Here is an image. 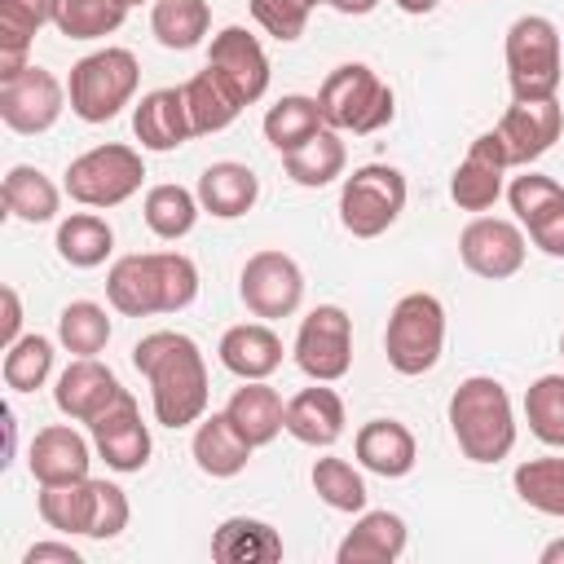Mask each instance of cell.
Here are the masks:
<instances>
[{
    "label": "cell",
    "instance_id": "obj_17",
    "mask_svg": "<svg viewBox=\"0 0 564 564\" xmlns=\"http://www.w3.org/2000/svg\"><path fill=\"white\" fill-rule=\"evenodd\" d=\"M507 150H502V141H498V132L489 128V132H480L471 145H467V154H463V163L454 167V176H449V198L463 207V212H489L494 203H498V194H502V176H507Z\"/></svg>",
    "mask_w": 564,
    "mask_h": 564
},
{
    "label": "cell",
    "instance_id": "obj_14",
    "mask_svg": "<svg viewBox=\"0 0 564 564\" xmlns=\"http://www.w3.org/2000/svg\"><path fill=\"white\" fill-rule=\"evenodd\" d=\"M88 432H93V445H97V454L106 458L110 471H141L154 454L150 427L141 423V405L128 388L88 423Z\"/></svg>",
    "mask_w": 564,
    "mask_h": 564
},
{
    "label": "cell",
    "instance_id": "obj_28",
    "mask_svg": "<svg viewBox=\"0 0 564 564\" xmlns=\"http://www.w3.org/2000/svg\"><path fill=\"white\" fill-rule=\"evenodd\" d=\"M57 22V0H0V79L18 75L40 26Z\"/></svg>",
    "mask_w": 564,
    "mask_h": 564
},
{
    "label": "cell",
    "instance_id": "obj_48",
    "mask_svg": "<svg viewBox=\"0 0 564 564\" xmlns=\"http://www.w3.org/2000/svg\"><path fill=\"white\" fill-rule=\"evenodd\" d=\"M44 560H57V564H79V551H75L70 542H35V546L22 555V564H44Z\"/></svg>",
    "mask_w": 564,
    "mask_h": 564
},
{
    "label": "cell",
    "instance_id": "obj_55",
    "mask_svg": "<svg viewBox=\"0 0 564 564\" xmlns=\"http://www.w3.org/2000/svg\"><path fill=\"white\" fill-rule=\"evenodd\" d=\"M128 4H141V0H128Z\"/></svg>",
    "mask_w": 564,
    "mask_h": 564
},
{
    "label": "cell",
    "instance_id": "obj_42",
    "mask_svg": "<svg viewBox=\"0 0 564 564\" xmlns=\"http://www.w3.org/2000/svg\"><path fill=\"white\" fill-rule=\"evenodd\" d=\"M308 480H313V494L330 511H366V480L348 458H335V454L317 458Z\"/></svg>",
    "mask_w": 564,
    "mask_h": 564
},
{
    "label": "cell",
    "instance_id": "obj_11",
    "mask_svg": "<svg viewBox=\"0 0 564 564\" xmlns=\"http://www.w3.org/2000/svg\"><path fill=\"white\" fill-rule=\"evenodd\" d=\"M238 295L264 322L291 317L300 308V300H304V273L286 251L264 247V251L247 256V264L238 273Z\"/></svg>",
    "mask_w": 564,
    "mask_h": 564
},
{
    "label": "cell",
    "instance_id": "obj_45",
    "mask_svg": "<svg viewBox=\"0 0 564 564\" xmlns=\"http://www.w3.org/2000/svg\"><path fill=\"white\" fill-rule=\"evenodd\" d=\"M317 9V0H251V18L282 44L300 40L308 26V13Z\"/></svg>",
    "mask_w": 564,
    "mask_h": 564
},
{
    "label": "cell",
    "instance_id": "obj_1",
    "mask_svg": "<svg viewBox=\"0 0 564 564\" xmlns=\"http://www.w3.org/2000/svg\"><path fill=\"white\" fill-rule=\"evenodd\" d=\"M132 366L150 383V405L163 427H189L207 414V361L185 330H150L132 344Z\"/></svg>",
    "mask_w": 564,
    "mask_h": 564
},
{
    "label": "cell",
    "instance_id": "obj_9",
    "mask_svg": "<svg viewBox=\"0 0 564 564\" xmlns=\"http://www.w3.org/2000/svg\"><path fill=\"white\" fill-rule=\"evenodd\" d=\"M405 176L392 163L357 167L339 189V220L352 238H379L405 212Z\"/></svg>",
    "mask_w": 564,
    "mask_h": 564
},
{
    "label": "cell",
    "instance_id": "obj_19",
    "mask_svg": "<svg viewBox=\"0 0 564 564\" xmlns=\"http://www.w3.org/2000/svg\"><path fill=\"white\" fill-rule=\"evenodd\" d=\"M123 392V383L115 379L110 366H101L97 357H75L62 375H57V388H53V401L66 419L75 423H93L115 397Z\"/></svg>",
    "mask_w": 564,
    "mask_h": 564
},
{
    "label": "cell",
    "instance_id": "obj_12",
    "mask_svg": "<svg viewBox=\"0 0 564 564\" xmlns=\"http://www.w3.org/2000/svg\"><path fill=\"white\" fill-rule=\"evenodd\" d=\"M66 101H70V97H66L62 79H57L53 70L35 66V62L22 66L18 75L0 79V119H4V128L22 132V137L48 132V128L62 119Z\"/></svg>",
    "mask_w": 564,
    "mask_h": 564
},
{
    "label": "cell",
    "instance_id": "obj_8",
    "mask_svg": "<svg viewBox=\"0 0 564 564\" xmlns=\"http://www.w3.org/2000/svg\"><path fill=\"white\" fill-rule=\"evenodd\" d=\"M141 181H145L141 150L106 141V145H93L79 159H70L62 189L84 207H119L141 189Z\"/></svg>",
    "mask_w": 564,
    "mask_h": 564
},
{
    "label": "cell",
    "instance_id": "obj_31",
    "mask_svg": "<svg viewBox=\"0 0 564 564\" xmlns=\"http://www.w3.org/2000/svg\"><path fill=\"white\" fill-rule=\"evenodd\" d=\"M212 555L220 564H278L282 560V538L264 520L229 516L212 538Z\"/></svg>",
    "mask_w": 564,
    "mask_h": 564
},
{
    "label": "cell",
    "instance_id": "obj_7",
    "mask_svg": "<svg viewBox=\"0 0 564 564\" xmlns=\"http://www.w3.org/2000/svg\"><path fill=\"white\" fill-rule=\"evenodd\" d=\"M507 79L520 101L533 97H555L560 75H564V53H560V31L546 13H524L507 26Z\"/></svg>",
    "mask_w": 564,
    "mask_h": 564
},
{
    "label": "cell",
    "instance_id": "obj_47",
    "mask_svg": "<svg viewBox=\"0 0 564 564\" xmlns=\"http://www.w3.org/2000/svg\"><path fill=\"white\" fill-rule=\"evenodd\" d=\"M524 229H529V238H533L538 251L564 260V203H555L551 212H542V216H538L533 225H524Z\"/></svg>",
    "mask_w": 564,
    "mask_h": 564
},
{
    "label": "cell",
    "instance_id": "obj_49",
    "mask_svg": "<svg viewBox=\"0 0 564 564\" xmlns=\"http://www.w3.org/2000/svg\"><path fill=\"white\" fill-rule=\"evenodd\" d=\"M18 326H22V304H18V291L4 286V348H9L13 339H22Z\"/></svg>",
    "mask_w": 564,
    "mask_h": 564
},
{
    "label": "cell",
    "instance_id": "obj_53",
    "mask_svg": "<svg viewBox=\"0 0 564 564\" xmlns=\"http://www.w3.org/2000/svg\"><path fill=\"white\" fill-rule=\"evenodd\" d=\"M560 357H564V335H560Z\"/></svg>",
    "mask_w": 564,
    "mask_h": 564
},
{
    "label": "cell",
    "instance_id": "obj_25",
    "mask_svg": "<svg viewBox=\"0 0 564 564\" xmlns=\"http://www.w3.org/2000/svg\"><path fill=\"white\" fill-rule=\"evenodd\" d=\"M405 520L397 511H357V524L344 533L339 564H392L405 551Z\"/></svg>",
    "mask_w": 564,
    "mask_h": 564
},
{
    "label": "cell",
    "instance_id": "obj_23",
    "mask_svg": "<svg viewBox=\"0 0 564 564\" xmlns=\"http://www.w3.org/2000/svg\"><path fill=\"white\" fill-rule=\"evenodd\" d=\"M251 449H256V445L242 436V427H238L225 410H220V414H203L198 427H194V441H189V454H194L198 471L212 476V480L238 476V471L247 467Z\"/></svg>",
    "mask_w": 564,
    "mask_h": 564
},
{
    "label": "cell",
    "instance_id": "obj_46",
    "mask_svg": "<svg viewBox=\"0 0 564 564\" xmlns=\"http://www.w3.org/2000/svg\"><path fill=\"white\" fill-rule=\"evenodd\" d=\"M159 264H163V295H167V313H181L194 304L198 295V264L181 251H159Z\"/></svg>",
    "mask_w": 564,
    "mask_h": 564
},
{
    "label": "cell",
    "instance_id": "obj_39",
    "mask_svg": "<svg viewBox=\"0 0 564 564\" xmlns=\"http://www.w3.org/2000/svg\"><path fill=\"white\" fill-rule=\"evenodd\" d=\"M128 0H57V31L66 40H101L115 35L128 18Z\"/></svg>",
    "mask_w": 564,
    "mask_h": 564
},
{
    "label": "cell",
    "instance_id": "obj_24",
    "mask_svg": "<svg viewBox=\"0 0 564 564\" xmlns=\"http://www.w3.org/2000/svg\"><path fill=\"white\" fill-rule=\"evenodd\" d=\"M344 401L335 388L326 383H313L304 392H295L286 401V432L300 441V445H313V449H330L339 436H344Z\"/></svg>",
    "mask_w": 564,
    "mask_h": 564
},
{
    "label": "cell",
    "instance_id": "obj_32",
    "mask_svg": "<svg viewBox=\"0 0 564 564\" xmlns=\"http://www.w3.org/2000/svg\"><path fill=\"white\" fill-rule=\"evenodd\" d=\"M0 198H4V212L18 216V220H26V225H44L62 207V189L40 167H31V163L9 167V176L0 185Z\"/></svg>",
    "mask_w": 564,
    "mask_h": 564
},
{
    "label": "cell",
    "instance_id": "obj_51",
    "mask_svg": "<svg viewBox=\"0 0 564 564\" xmlns=\"http://www.w3.org/2000/svg\"><path fill=\"white\" fill-rule=\"evenodd\" d=\"M401 13H410V18H423V13H432L441 0H392Z\"/></svg>",
    "mask_w": 564,
    "mask_h": 564
},
{
    "label": "cell",
    "instance_id": "obj_34",
    "mask_svg": "<svg viewBox=\"0 0 564 564\" xmlns=\"http://www.w3.org/2000/svg\"><path fill=\"white\" fill-rule=\"evenodd\" d=\"M115 251V229L97 212H70L57 225V256L75 269H97Z\"/></svg>",
    "mask_w": 564,
    "mask_h": 564
},
{
    "label": "cell",
    "instance_id": "obj_44",
    "mask_svg": "<svg viewBox=\"0 0 564 564\" xmlns=\"http://www.w3.org/2000/svg\"><path fill=\"white\" fill-rule=\"evenodd\" d=\"M507 203H511V212H516V220H520V225H533L542 212H551L555 203H564V185H560L555 176L524 172V176H516V181H511Z\"/></svg>",
    "mask_w": 564,
    "mask_h": 564
},
{
    "label": "cell",
    "instance_id": "obj_50",
    "mask_svg": "<svg viewBox=\"0 0 564 564\" xmlns=\"http://www.w3.org/2000/svg\"><path fill=\"white\" fill-rule=\"evenodd\" d=\"M379 0H330V9L335 13H344V18H361V13H370Z\"/></svg>",
    "mask_w": 564,
    "mask_h": 564
},
{
    "label": "cell",
    "instance_id": "obj_15",
    "mask_svg": "<svg viewBox=\"0 0 564 564\" xmlns=\"http://www.w3.org/2000/svg\"><path fill=\"white\" fill-rule=\"evenodd\" d=\"M524 251H529L524 229H520L516 220H502V216H476V220L458 234V256H463V264H467L476 278H489V282H502V278L520 273Z\"/></svg>",
    "mask_w": 564,
    "mask_h": 564
},
{
    "label": "cell",
    "instance_id": "obj_6",
    "mask_svg": "<svg viewBox=\"0 0 564 564\" xmlns=\"http://www.w3.org/2000/svg\"><path fill=\"white\" fill-rule=\"evenodd\" d=\"M141 84V66L128 48H97L88 57H79L70 66V79H66V97H70V110L84 119V123H106L115 119L132 93Z\"/></svg>",
    "mask_w": 564,
    "mask_h": 564
},
{
    "label": "cell",
    "instance_id": "obj_40",
    "mask_svg": "<svg viewBox=\"0 0 564 564\" xmlns=\"http://www.w3.org/2000/svg\"><path fill=\"white\" fill-rule=\"evenodd\" d=\"M110 317H106V308L101 304H93V300H70L62 313H57V339H62V348L66 352H75V357H97L106 344H110Z\"/></svg>",
    "mask_w": 564,
    "mask_h": 564
},
{
    "label": "cell",
    "instance_id": "obj_16",
    "mask_svg": "<svg viewBox=\"0 0 564 564\" xmlns=\"http://www.w3.org/2000/svg\"><path fill=\"white\" fill-rule=\"evenodd\" d=\"M207 66L242 97V106H251V101H260L269 93V75H273L269 70V53L247 26H225L220 35H212Z\"/></svg>",
    "mask_w": 564,
    "mask_h": 564
},
{
    "label": "cell",
    "instance_id": "obj_13",
    "mask_svg": "<svg viewBox=\"0 0 564 564\" xmlns=\"http://www.w3.org/2000/svg\"><path fill=\"white\" fill-rule=\"evenodd\" d=\"M502 150H507V163L511 167H529L533 159H542L560 132H564V106L555 97H533V101H511L502 110V119L494 123Z\"/></svg>",
    "mask_w": 564,
    "mask_h": 564
},
{
    "label": "cell",
    "instance_id": "obj_36",
    "mask_svg": "<svg viewBox=\"0 0 564 564\" xmlns=\"http://www.w3.org/2000/svg\"><path fill=\"white\" fill-rule=\"evenodd\" d=\"M198 212H203L198 194H189L185 185H172V181L150 185V189H145V203H141V216H145L150 234H154V238H163V242L185 238V234L194 229Z\"/></svg>",
    "mask_w": 564,
    "mask_h": 564
},
{
    "label": "cell",
    "instance_id": "obj_21",
    "mask_svg": "<svg viewBox=\"0 0 564 564\" xmlns=\"http://www.w3.org/2000/svg\"><path fill=\"white\" fill-rule=\"evenodd\" d=\"M88 463H93L88 441L75 427H66V423L40 427L31 436L26 467H31L35 485H70V480H84L88 476Z\"/></svg>",
    "mask_w": 564,
    "mask_h": 564
},
{
    "label": "cell",
    "instance_id": "obj_18",
    "mask_svg": "<svg viewBox=\"0 0 564 564\" xmlns=\"http://www.w3.org/2000/svg\"><path fill=\"white\" fill-rule=\"evenodd\" d=\"M106 300L123 313V317H150V313H167V295H163V264L159 251H137V256H119L106 273Z\"/></svg>",
    "mask_w": 564,
    "mask_h": 564
},
{
    "label": "cell",
    "instance_id": "obj_33",
    "mask_svg": "<svg viewBox=\"0 0 564 564\" xmlns=\"http://www.w3.org/2000/svg\"><path fill=\"white\" fill-rule=\"evenodd\" d=\"M322 110H317V97H304V93H286L269 106L264 115V141L278 150V154H291L300 150L304 141H313L322 132Z\"/></svg>",
    "mask_w": 564,
    "mask_h": 564
},
{
    "label": "cell",
    "instance_id": "obj_27",
    "mask_svg": "<svg viewBox=\"0 0 564 564\" xmlns=\"http://www.w3.org/2000/svg\"><path fill=\"white\" fill-rule=\"evenodd\" d=\"M194 194H198L203 212H212L216 220H238V216H247V212L256 207V198H260V176H256L247 163L225 159V163L203 167Z\"/></svg>",
    "mask_w": 564,
    "mask_h": 564
},
{
    "label": "cell",
    "instance_id": "obj_26",
    "mask_svg": "<svg viewBox=\"0 0 564 564\" xmlns=\"http://www.w3.org/2000/svg\"><path fill=\"white\" fill-rule=\"evenodd\" d=\"M220 366L238 379H269L282 366V339L264 322H238L220 335Z\"/></svg>",
    "mask_w": 564,
    "mask_h": 564
},
{
    "label": "cell",
    "instance_id": "obj_54",
    "mask_svg": "<svg viewBox=\"0 0 564 564\" xmlns=\"http://www.w3.org/2000/svg\"><path fill=\"white\" fill-rule=\"evenodd\" d=\"M317 4H330V0H317Z\"/></svg>",
    "mask_w": 564,
    "mask_h": 564
},
{
    "label": "cell",
    "instance_id": "obj_22",
    "mask_svg": "<svg viewBox=\"0 0 564 564\" xmlns=\"http://www.w3.org/2000/svg\"><path fill=\"white\" fill-rule=\"evenodd\" d=\"M132 132L141 141V150H154V154H167L176 145H185L194 137V123H189V110H185V93L181 88H154L137 101L132 110Z\"/></svg>",
    "mask_w": 564,
    "mask_h": 564
},
{
    "label": "cell",
    "instance_id": "obj_3",
    "mask_svg": "<svg viewBox=\"0 0 564 564\" xmlns=\"http://www.w3.org/2000/svg\"><path fill=\"white\" fill-rule=\"evenodd\" d=\"M40 516L48 529L57 533H79V538H97L110 542L128 529V494L110 480H70V485H40Z\"/></svg>",
    "mask_w": 564,
    "mask_h": 564
},
{
    "label": "cell",
    "instance_id": "obj_10",
    "mask_svg": "<svg viewBox=\"0 0 564 564\" xmlns=\"http://www.w3.org/2000/svg\"><path fill=\"white\" fill-rule=\"evenodd\" d=\"M295 366L313 383H335L352 370V317L339 304H317L295 330Z\"/></svg>",
    "mask_w": 564,
    "mask_h": 564
},
{
    "label": "cell",
    "instance_id": "obj_37",
    "mask_svg": "<svg viewBox=\"0 0 564 564\" xmlns=\"http://www.w3.org/2000/svg\"><path fill=\"white\" fill-rule=\"evenodd\" d=\"M207 26H212L207 0H154V9H150V31H154V40H159L163 48H176V53L203 44Z\"/></svg>",
    "mask_w": 564,
    "mask_h": 564
},
{
    "label": "cell",
    "instance_id": "obj_5",
    "mask_svg": "<svg viewBox=\"0 0 564 564\" xmlns=\"http://www.w3.org/2000/svg\"><path fill=\"white\" fill-rule=\"evenodd\" d=\"M445 348V304L432 291H410L392 304L388 330H383V352L388 366L405 379L427 375L441 361Z\"/></svg>",
    "mask_w": 564,
    "mask_h": 564
},
{
    "label": "cell",
    "instance_id": "obj_20",
    "mask_svg": "<svg viewBox=\"0 0 564 564\" xmlns=\"http://www.w3.org/2000/svg\"><path fill=\"white\" fill-rule=\"evenodd\" d=\"M352 454H357V463L366 471H375L383 480H401L419 463L414 432L401 419H370V423H361L357 436H352Z\"/></svg>",
    "mask_w": 564,
    "mask_h": 564
},
{
    "label": "cell",
    "instance_id": "obj_35",
    "mask_svg": "<svg viewBox=\"0 0 564 564\" xmlns=\"http://www.w3.org/2000/svg\"><path fill=\"white\" fill-rule=\"evenodd\" d=\"M344 163H348V154H344V141H339L335 128H322L313 141H304L300 150L282 154V172L304 189L330 185L335 176H344Z\"/></svg>",
    "mask_w": 564,
    "mask_h": 564
},
{
    "label": "cell",
    "instance_id": "obj_29",
    "mask_svg": "<svg viewBox=\"0 0 564 564\" xmlns=\"http://www.w3.org/2000/svg\"><path fill=\"white\" fill-rule=\"evenodd\" d=\"M181 93H185V110H189L194 137L225 132V128L238 119V110H242V97H238L212 66H203L198 75H189V79L181 84Z\"/></svg>",
    "mask_w": 564,
    "mask_h": 564
},
{
    "label": "cell",
    "instance_id": "obj_30",
    "mask_svg": "<svg viewBox=\"0 0 564 564\" xmlns=\"http://www.w3.org/2000/svg\"><path fill=\"white\" fill-rule=\"evenodd\" d=\"M225 414L242 427V436L251 445H269L282 427H286V401L278 397V388H269L264 379H242V388L229 397Z\"/></svg>",
    "mask_w": 564,
    "mask_h": 564
},
{
    "label": "cell",
    "instance_id": "obj_52",
    "mask_svg": "<svg viewBox=\"0 0 564 564\" xmlns=\"http://www.w3.org/2000/svg\"><path fill=\"white\" fill-rule=\"evenodd\" d=\"M560 560H564V538H555V542L542 546V564H560Z\"/></svg>",
    "mask_w": 564,
    "mask_h": 564
},
{
    "label": "cell",
    "instance_id": "obj_38",
    "mask_svg": "<svg viewBox=\"0 0 564 564\" xmlns=\"http://www.w3.org/2000/svg\"><path fill=\"white\" fill-rule=\"evenodd\" d=\"M511 485L524 507L564 520V458H529L516 467Z\"/></svg>",
    "mask_w": 564,
    "mask_h": 564
},
{
    "label": "cell",
    "instance_id": "obj_4",
    "mask_svg": "<svg viewBox=\"0 0 564 564\" xmlns=\"http://www.w3.org/2000/svg\"><path fill=\"white\" fill-rule=\"evenodd\" d=\"M317 110H322V123L326 128L352 132V137H370V132H379V128L392 123L397 97H392V88L366 62H344V66H335L322 79Z\"/></svg>",
    "mask_w": 564,
    "mask_h": 564
},
{
    "label": "cell",
    "instance_id": "obj_43",
    "mask_svg": "<svg viewBox=\"0 0 564 564\" xmlns=\"http://www.w3.org/2000/svg\"><path fill=\"white\" fill-rule=\"evenodd\" d=\"M53 375V339L44 335H22L4 348V383L13 392H35Z\"/></svg>",
    "mask_w": 564,
    "mask_h": 564
},
{
    "label": "cell",
    "instance_id": "obj_2",
    "mask_svg": "<svg viewBox=\"0 0 564 564\" xmlns=\"http://www.w3.org/2000/svg\"><path fill=\"white\" fill-rule=\"evenodd\" d=\"M449 432L471 463H502L516 445V410L494 375H471L449 397Z\"/></svg>",
    "mask_w": 564,
    "mask_h": 564
},
{
    "label": "cell",
    "instance_id": "obj_41",
    "mask_svg": "<svg viewBox=\"0 0 564 564\" xmlns=\"http://www.w3.org/2000/svg\"><path fill=\"white\" fill-rule=\"evenodd\" d=\"M524 419H529V432L551 445V449H564V375H538L524 392Z\"/></svg>",
    "mask_w": 564,
    "mask_h": 564
}]
</instances>
